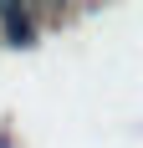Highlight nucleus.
Instances as JSON below:
<instances>
[{"instance_id": "f257e3e1", "label": "nucleus", "mask_w": 143, "mask_h": 148, "mask_svg": "<svg viewBox=\"0 0 143 148\" xmlns=\"http://www.w3.org/2000/svg\"><path fill=\"white\" fill-rule=\"evenodd\" d=\"M0 21H5V41H10V46H31L36 26H31V15H26V10H15V5H0Z\"/></svg>"}]
</instances>
